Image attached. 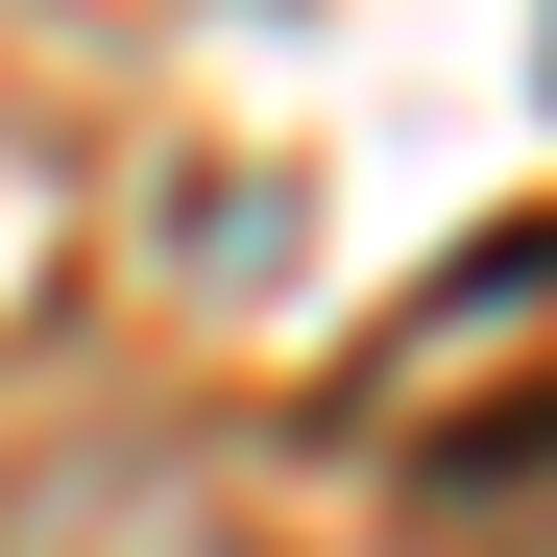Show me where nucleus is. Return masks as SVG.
Listing matches in <instances>:
<instances>
[{
  "label": "nucleus",
  "mask_w": 557,
  "mask_h": 557,
  "mask_svg": "<svg viewBox=\"0 0 557 557\" xmlns=\"http://www.w3.org/2000/svg\"><path fill=\"white\" fill-rule=\"evenodd\" d=\"M339 436H363V460H412V509H436L460 557H557V219L460 243L436 292L363 315Z\"/></svg>",
  "instance_id": "f257e3e1"
},
{
  "label": "nucleus",
  "mask_w": 557,
  "mask_h": 557,
  "mask_svg": "<svg viewBox=\"0 0 557 557\" xmlns=\"http://www.w3.org/2000/svg\"><path fill=\"white\" fill-rule=\"evenodd\" d=\"M0 557H243V485L195 436H49L0 460Z\"/></svg>",
  "instance_id": "f03ea898"
}]
</instances>
